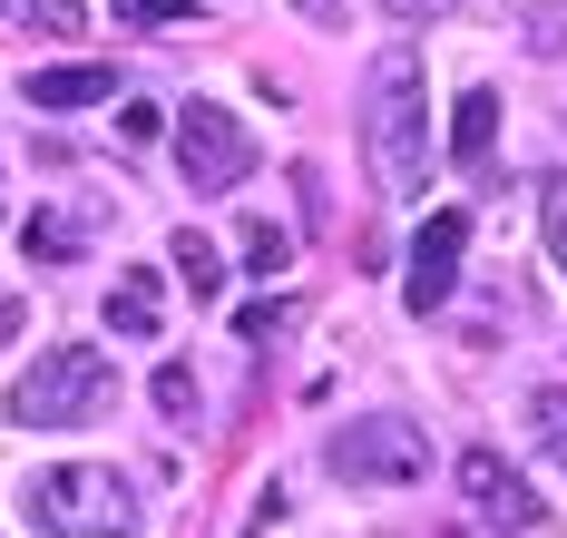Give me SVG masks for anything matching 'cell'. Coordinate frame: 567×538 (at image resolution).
Returning a JSON list of instances; mask_svg holds the SVG:
<instances>
[{"label":"cell","mask_w":567,"mask_h":538,"mask_svg":"<svg viewBox=\"0 0 567 538\" xmlns=\"http://www.w3.org/2000/svg\"><path fill=\"white\" fill-rule=\"evenodd\" d=\"M157 323H167V284L157 275H117L109 284V333L117 343H157Z\"/></svg>","instance_id":"9c48e42d"},{"label":"cell","mask_w":567,"mask_h":538,"mask_svg":"<svg viewBox=\"0 0 567 538\" xmlns=\"http://www.w3.org/2000/svg\"><path fill=\"white\" fill-rule=\"evenodd\" d=\"M284 323H293V303H245V313H235L245 343H265V333H284Z\"/></svg>","instance_id":"ffe728a7"},{"label":"cell","mask_w":567,"mask_h":538,"mask_svg":"<svg viewBox=\"0 0 567 538\" xmlns=\"http://www.w3.org/2000/svg\"><path fill=\"white\" fill-rule=\"evenodd\" d=\"M460 499H470V519H480V529H499V538L548 529V499H538V489H528L489 441H480V451H460Z\"/></svg>","instance_id":"8992f818"},{"label":"cell","mask_w":567,"mask_h":538,"mask_svg":"<svg viewBox=\"0 0 567 538\" xmlns=\"http://www.w3.org/2000/svg\"><path fill=\"white\" fill-rule=\"evenodd\" d=\"M176 275H186V294H196V303H216V294H226V255L196 236V226H176Z\"/></svg>","instance_id":"8fae6325"},{"label":"cell","mask_w":567,"mask_h":538,"mask_svg":"<svg viewBox=\"0 0 567 538\" xmlns=\"http://www.w3.org/2000/svg\"><path fill=\"white\" fill-rule=\"evenodd\" d=\"M109 402H117V362L89 353V343H59V353H40L10 382V421L20 431H79V421H99Z\"/></svg>","instance_id":"3957f363"},{"label":"cell","mask_w":567,"mask_h":538,"mask_svg":"<svg viewBox=\"0 0 567 538\" xmlns=\"http://www.w3.org/2000/svg\"><path fill=\"white\" fill-rule=\"evenodd\" d=\"M518 40H528L538 60H567V0H548V10H528V20H518Z\"/></svg>","instance_id":"e0dca14e"},{"label":"cell","mask_w":567,"mask_h":538,"mask_svg":"<svg viewBox=\"0 0 567 538\" xmlns=\"http://www.w3.org/2000/svg\"><path fill=\"white\" fill-rule=\"evenodd\" d=\"M245 265H255V275H284V265H293V236L265 226V216H245Z\"/></svg>","instance_id":"2e32d148"},{"label":"cell","mask_w":567,"mask_h":538,"mask_svg":"<svg viewBox=\"0 0 567 538\" xmlns=\"http://www.w3.org/2000/svg\"><path fill=\"white\" fill-rule=\"evenodd\" d=\"M20 333H30V303L10 294V303H0V343H20Z\"/></svg>","instance_id":"7402d4cb"},{"label":"cell","mask_w":567,"mask_h":538,"mask_svg":"<svg viewBox=\"0 0 567 538\" xmlns=\"http://www.w3.org/2000/svg\"><path fill=\"white\" fill-rule=\"evenodd\" d=\"M157 412H167V421H196V372H186V362H157Z\"/></svg>","instance_id":"ac0fdd59"},{"label":"cell","mask_w":567,"mask_h":538,"mask_svg":"<svg viewBox=\"0 0 567 538\" xmlns=\"http://www.w3.org/2000/svg\"><path fill=\"white\" fill-rule=\"evenodd\" d=\"M451 157L470 167V177H489V157H499V89H470L451 118Z\"/></svg>","instance_id":"30bf717a"},{"label":"cell","mask_w":567,"mask_h":538,"mask_svg":"<svg viewBox=\"0 0 567 538\" xmlns=\"http://www.w3.org/2000/svg\"><path fill=\"white\" fill-rule=\"evenodd\" d=\"M10 20H20V30H50V40H79V30H89L79 0H10Z\"/></svg>","instance_id":"5bb4252c"},{"label":"cell","mask_w":567,"mask_h":538,"mask_svg":"<svg viewBox=\"0 0 567 538\" xmlns=\"http://www.w3.org/2000/svg\"><path fill=\"white\" fill-rule=\"evenodd\" d=\"M127 30H167V20H196V0H117Z\"/></svg>","instance_id":"d6986e66"},{"label":"cell","mask_w":567,"mask_h":538,"mask_svg":"<svg viewBox=\"0 0 567 538\" xmlns=\"http://www.w3.org/2000/svg\"><path fill=\"white\" fill-rule=\"evenodd\" d=\"M323 470L352 479V489H401V479H421V470H431V441H421L411 421L372 412V421H342L333 441H323Z\"/></svg>","instance_id":"277c9868"},{"label":"cell","mask_w":567,"mask_h":538,"mask_svg":"<svg viewBox=\"0 0 567 538\" xmlns=\"http://www.w3.org/2000/svg\"><path fill=\"white\" fill-rule=\"evenodd\" d=\"M30 265H69V255H79V245H89V226H79V216H30Z\"/></svg>","instance_id":"7c38bea8"},{"label":"cell","mask_w":567,"mask_h":538,"mask_svg":"<svg viewBox=\"0 0 567 538\" xmlns=\"http://www.w3.org/2000/svg\"><path fill=\"white\" fill-rule=\"evenodd\" d=\"M538 226H548V255H558V275H567V167L538 177Z\"/></svg>","instance_id":"9a60e30c"},{"label":"cell","mask_w":567,"mask_h":538,"mask_svg":"<svg viewBox=\"0 0 567 538\" xmlns=\"http://www.w3.org/2000/svg\"><path fill=\"white\" fill-rule=\"evenodd\" d=\"M362 157H372L382 196H401V206L431 196V79H421L411 40L372 50V79H362Z\"/></svg>","instance_id":"6da1fadb"},{"label":"cell","mask_w":567,"mask_h":538,"mask_svg":"<svg viewBox=\"0 0 567 538\" xmlns=\"http://www.w3.org/2000/svg\"><path fill=\"white\" fill-rule=\"evenodd\" d=\"M460 255H470V206H441L431 226H421V245H411V275H401V303L411 313H441L460 284Z\"/></svg>","instance_id":"52a82bcc"},{"label":"cell","mask_w":567,"mask_h":538,"mask_svg":"<svg viewBox=\"0 0 567 538\" xmlns=\"http://www.w3.org/2000/svg\"><path fill=\"white\" fill-rule=\"evenodd\" d=\"M293 10H313V20H342V0H293Z\"/></svg>","instance_id":"603a6c76"},{"label":"cell","mask_w":567,"mask_h":538,"mask_svg":"<svg viewBox=\"0 0 567 538\" xmlns=\"http://www.w3.org/2000/svg\"><path fill=\"white\" fill-rule=\"evenodd\" d=\"M245 167H255L245 118L216 108V99H186L176 108V177H186V196H226V186H245Z\"/></svg>","instance_id":"5b68a950"},{"label":"cell","mask_w":567,"mask_h":538,"mask_svg":"<svg viewBox=\"0 0 567 538\" xmlns=\"http://www.w3.org/2000/svg\"><path fill=\"white\" fill-rule=\"evenodd\" d=\"M382 10H392L401 30H411V20H441V10H460V0H382Z\"/></svg>","instance_id":"44dd1931"},{"label":"cell","mask_w":567,"mask_h":538,"mask_svg":"<svg viewBox=\"0 0 567 538\" xmlns=\"http://www.w3.org/2000/svg\"><path fill=\"white\" fill-rule=\"evenodd\" d=\"M441 538H470V529H441Z\"/></svg>","instance_id":"cb8c5ba5"},{"label":"cell","mask_w":567,"mask_h":538,"mask_svg":"<svg viewBox=\"0 0 567 538\" xmlns=\"http://www.w3.org/2000/svg\"><path fill=\"white\" fill-rule=\"evenodd\" d=\"M117 89L109 60H59V69H30V108H99Z\"/></svg>","instance_id":"ba28073f"},{"label":"cell","mask_w":567,"mask_h":538,"mask_svg":"<svg viewBox=\"0 0 567 538\" xmlns=\"http://www.w3.org/2000/svg\"><path fill=\"white\" fill-rule=\"evenodd\" d=\"M528 431H538V451L567 470V382H548V392H528Z\"/></svg>","instance_id":"4fadbf2b"},{"label":"cell","mask_w":567,"mask_h":538,"mask_svg":"<svg viewBox=\"0 0 567 538\" xmlns=\"http://www.w3.org/2000/svg\"><path fill=\"white\" fill-rule=\"evenodd\" d=\"M20 519L40 538H127L147 509H137V479L99 470V461H59V470H30L20 489Z\"/></svg>","instance_id":"7a4b0ae2"}]
</instances>
